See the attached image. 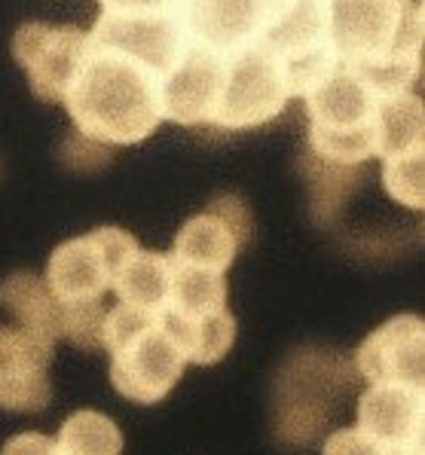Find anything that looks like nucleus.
Instances as JSON below:
<instances>
[{
	"mask_svg": "<svg viewBox=\"0 0 425 455\" xmlns=\"http://www.w3.org/2000/svg\"><path fill=\"white\" fill-rule=\"evenodd\" d=\"M333 61L380 95L410 92L422 74L420 0H325Z\"/></svg>",
	"mask_w": 425,
	"mask_h": 455,
	"instance_id": "1",
	"label": "nucleus"
},
{
	"mask_svg": "<svg viewBox=\"0 0 425 455\" xmlns=\"http://www.w3.org/2000/svg\"><path fill=\"white\" fill-rule=\"evenodd\" d=\"M159 92L163 76L150 65L86 34V55L65 104L83 138L129 147L153 135L163 123Z\"/></svg>",
	"mask_w": 425,
	"mask_h": 455,
	"instance_id": "2",
	"label": "nucleus"
},
{
	"mask_svg": "<svg viewBox=\"0 0 425 455\" xmlns=\"http://www.w3.org/2000/svg\"><path fill=\"white\" fill-rule=\"evenodd\" d=\"M306 98L309 147L331 165H358L380 153L382 95L346 68H333Z\"/></svg>",
	"mask_w": 425,
	"mask_h": 455,
	"instance_id": "3",
	"label": "nucleus"
},
{
	"mask_svg": "<svg viewBox=\"0 0 425 455\" xmlns=\"http://www.w3.org/2000/svg\"><path fill=\"white\" fill-rule=\"evenodd\" d=\"M101 348L110 352V382L125 401L159 403L178 385L184 358L159 315L120 303L104 315Z\"/></svg>",
	"mask_w": 425,
	"mask_h": 455,
	"instance_id": "4",
	"label": "nucleus"
},
{
	"mask_svg": "<svg viewBox=\"0 0 425 455\" xmlns=\"http://www.w3.org/2000/svg\"><path fill=\"white\" fill-rule=\"evenodd\" d=\"M291 98L288 74L267 44L245 46L224 55V89L214 125L227 132L254 129L276 120Z\"/></svg>",
	"mask_w": 425,
	"mask_h": 455,
	"instance_id": "5",
	"label": "nucleus"
},
{
	"mask_svg": "<svg viewBox=\"0 0 425 455\" xmlns=\"http://www.w3.org/2000/svg\"><path fill=\"white\" fill-rule=\"evenodd\" d=\"M135 251L138 242L132 233L120 227H99L52 251L44 284L59 303L101 299Z\"/></svg>",
	"mask_w": 425,
	"mask_h": 455,
	"instance_id": "6",
	"label": "nucleus"
},
{
	"mask_svg": "<svg viewBox=\"0 0 425 455\" xmlns=\"http://www.w3.org/2000/svg\"><path fill=\"white\" fill-rule=\"evenodd\" d=\"M288 0H178L190 44L233 55L267 37Z\"/></svg>",
	"mask_w": 425,
	"mask_h": 455,
	"instance_id": "7",
	"label": "nucleus"
},
{
	"mask_svg": "<svg viewBox=\"0 0 425 455\" xmlns=\"http://www.w3.org/2000/svg\"><path fill=\"white\" fill-rule=\"evenodd\" d=\"M86 55V31L74 25L25 22L12 37V59L25 68L40 101H65Z\"/></svg>",
	"mask_w": 425,
	"mask_h": 455,
	"instance_id": "8",
	"label": "nucleus"
},
{
	"mask_svg": "<svg viewBox=\"0 0 425 455\" xmlns=\"http://www.w3.org/2000/svg\"><path fill=\"white\" fill-rule=\"evenodd\" d=\"M251 239V217L239 196H218L208 212L184 223L178 229L172 260L180 266H196V269L221 272L233 266L239 248Z\"/></svg>",
	"mask_w": 425,
	"mask_h": 455,
	"instance_id": "9",
	"label": "nucleus"
},
{
	"mask_svg": "<svg viewBox=\"0 0 425 455\" xmlns=\"http://www.w3.org/2000/svg\"><path fill=\"white\" fill-rule=\"evenodd\" d=\"M224 89V55L187 44L159 92L163 120L178 125H214Z\"/></svg>",
	"mask_w": 425,
	"mask_h": 455,
	"instance_id": "10",
	"label": "nucleus"
},
{
	"mask_svg": "<svg viewBox=\"0 0 425 455\" xmlns=\"http://www.w3.org/2000/svg\"><path fill=\"white\" fill-rule=\"evenodd\" d=\"M52 346L22 327H0V410L37 412L50 403Z\"/></svg>",
	"mask_w": 425,
	"mask_h": 455,
	"instance_id": "11",
	"label": "nucleus"
},
{
	"mask_svg": "<svg viewBox=\"0 0 425 455\" xmlns=\"http://www.w3.org/2000/svg\"><path fill=\"white\" fill-rule=\"evenodd\" d=\"M425 324L420 315H395L380 324L355 352V367L367 382L422 385Z\"/></svg>",
	"mask_w": 425,
	"mask_h": 455,
	"instance_id": "12",
	"label": "nucleus"
},
{
	"mask_svg": "<svg viewBox=\"0 0 425 455\" xmlns=\"http://www.w3.org/2000/svg\"><path fill=\"white\" fill-rule=\"evenodd\" d=\"M422 385L376 382L358 401V428L386 450L422 446Z\"/></svg>",
	"mask_w": 425,
	"mask_h": 455,
	"instance_id": "13",
	"label": "nucleus"
},
{
	"mask_svg": "<svg viewBox=\"0 0 425 455\" xmlns=\"http://www.w3.org/2000/svg\"><path fill=\"white\" fill-rule=\"evenodd\" d=\"M159 324L178 346L184 363H199V367L218 363L236 342V318L227 309L202 315V318H178V315L163 312Z\"/></svg>",
	"mask_w": 425,
	"mask_h": 455,
	"instance_id": "14",
	"label": "nucleus"
},
{
	"mask_svg": "<svg viewBox=\"0 0 425 455\" xmlns=\"http://www.w3.org/2000/svg\"><path fill=\"white\" fill-rule=\"evenodd\" d=\"M120 303L138 306L148 312H163L169 303V288H172V257L159 254V251H144L138 248L129 260L123 263V269L116 272L114 284Z\"/></svg>",
	"mask_w": 425,
	"mask_h": 455,
	"instance_id": "15",
	"label": "nucleus"
},
{
	"mask_svg": "<svg viewBox=\"0 0 425 455\" xmlns=\"http://www.w3.org/2000/svg\"><path fill=\"white\" fill-rule=\"evenodd\" d=\"M221 309H227V278L221 272L180 266L172 260V288L163 312L178 315V318H202V315H214Z\"/></svg>",
	"mask_w": 425,
	"mask_h": 455,
	"instance_id": "16",
	"label": "nucleus"
},
{
	"mask_svg": "<svg viewBox=\"0 0 425 455\" xmlns=\"http://www.w3.org/2000/svg\"><path fill=\"white\" fill-rule=\"evenodd\" d=\"M4 303L6 309L19 318V327L28 333H34L37 339L55 346V339H61L59 333V299L46 291L44 278L34 275H12L4 284Z\"/></svg>",
	"mask_w": 425,
	"mask_h": 455,
	"instance_id": "17",
	"label": "nucleus"
},
{
	"mask_svg": "<svg viewBox=\"0 0 425 455\" xmlns=\"http://www.w3.org/2000/svg\"><path fill=\"white\" fill-rule=\"evenodd\" d=\"M55 450L59 455H120L123 434L104 412L80 410L59 428Z\"/></svg>",
	"mask_w": 425,
	"mask_h": 455,
	"instance_id": "18",
	"label": "nucleus"
},
{
	"mask_svg": "<svg viewBox=\"0 0 425 455\" xmlns=\"http://www.w3.org/2000/svg\"><path fill=\"white\" fill-rule=\"evenodd\" d=\"M382 184L395 202L420 212L425 205V184H422V153L382 159Z\"/></svg>",
	"mask_w": 425,
	"mask_h": 455,
	"instance_id": "19",
	"label": "nucleus"
},
{
	"mask_svg": "<svg viewBox=\"0 0 425 455\" xmlns=\"http://www.w3.org/2000/svg\"><path fill=\"white\" fill-rule=\"evenodd\" d=\"M104 306L101 299L86 303H59V333L80 348H101V327H104Z\"/></svg>",
	"mask_w": 425,
	"mask_h": 455,
	"instance_id": "20",
	"label": "nucleus"
},
{
	"mask_svg": "<svg viewBox=\"0 0 425 455\" xmlns=\"http://www.w3.org/2000/svg\"><path fill=\"white\" fill-rule=\"evenodd\" d=\"M322 455H389V450L361 428H340L325 440Z\"/></svg>",
	"mask_w": 425,
	"mask_h": 455,
	"instance_id": "21",
	"label": "nucleus"
},
{
	"mask_svg": "<svg viewBox=\"0 0 425 455\" xmlns=\"http://www.w3.org/2000/svg\"><path fill=\"white\" fill-rule=\"evenodd\" d=\"M0 455H59V450H55L52 437L37 434V431H28V434H16L12 440H6V446L0 450Z\"/></svg>",
	"mask_w": 425,
	"mask_h": 455,
	"instance_id": "22",
	"label": "nucleus"
},
{
	"mask_svg": "<svg viewBox=\"0 0 425 455\" xmlns=\"http://www.w3.org/2000/svg\"><path fill=\"white\" fill-rule=\"evenodd\" d=\"M104 12H129V16H141V12H169L178 6V0H99Z\"/></svg>",
	"mask_w": 425,
	"mask_h": 455,
	"instance_id": "23",
	"label": "nucleus"
},
{
	"mask_svg": "<svg viewBox=\"0 0 425 455\" xmlns=\"http://www.w3.org/2000/svg\"><path fill=\"white\" fill-rule=\"evenodd\" d=\"M389 455H422V446H410V450H389Z\"/></svg>",
	"mask_w": 425,
	"mask_h": 455,
	"instance_id": "24",
	"label": "nucleus"
}]
</instances>
